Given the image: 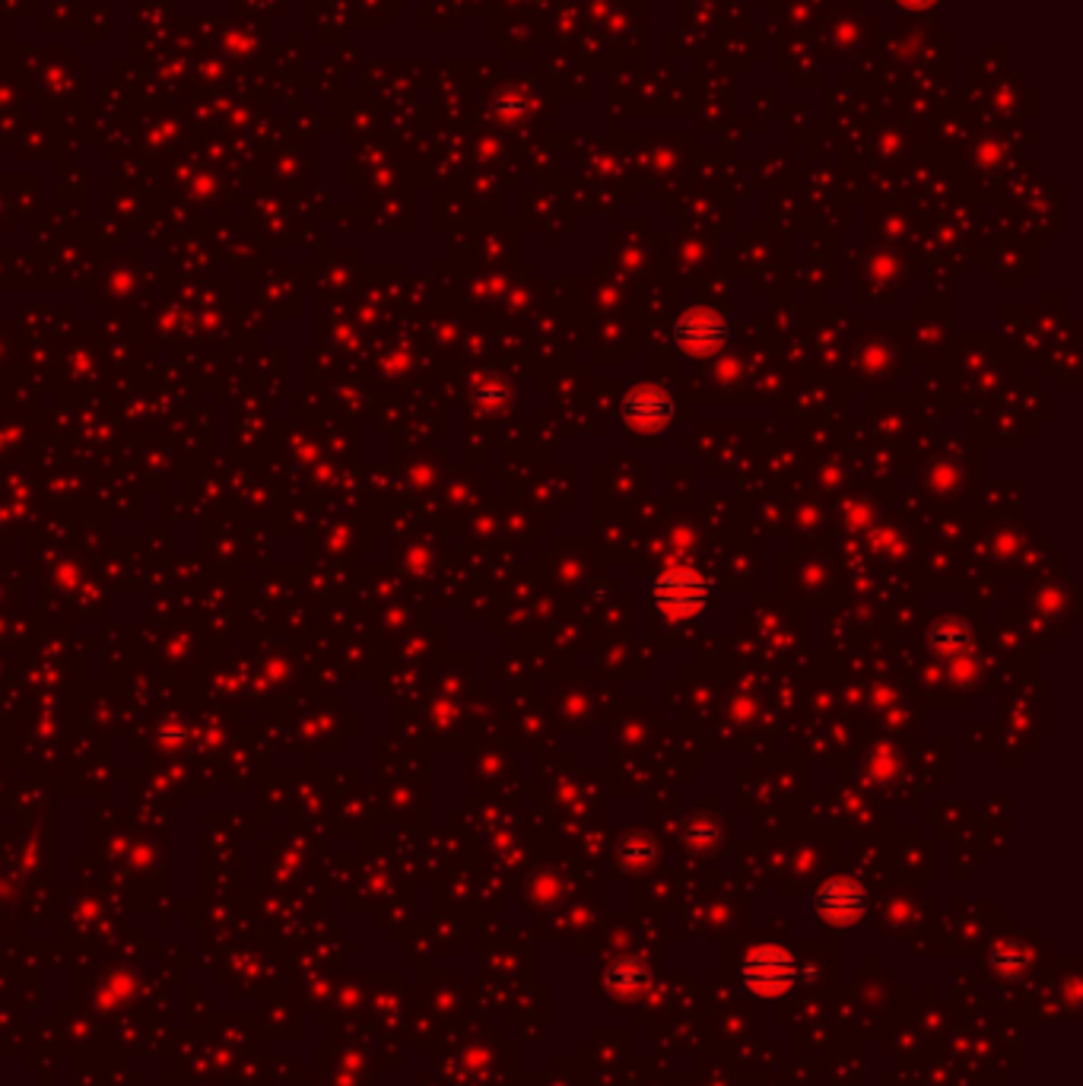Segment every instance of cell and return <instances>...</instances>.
Wrapping results in <instances>:
<instances>
[{"mask_svg":"<svg viewBox=\"0 0 1083 1086\" xmlns=\"http://www.w3.org/2000/svg\"><path fill=\"white\" fill-rule=\"evenodd\" d=\"M617 855H620V862L626 864V867H648V864L658 858V842L652 835H645V832H630V835L620 839Z\"/></svg>","mask_w":1083,"mask_h":1086,"instance_id":"8","label":"cell"},{"mask_svg":"<svg viewBox=\"0 0 1083 1086\" xmlns=\"http://www.w3.org/2000/svg\"><path fill=\"white\" fill-rule=\"evenodd\" d=\"M814 908L823 922L836 928H852L867 915V893L852 877H832L814 893Z\"/></svg>","mask_w":1083,"mask_h":1086,"instance_id":"4","label":"cell"},{"mask_svg":"<svg viewBox=\"0 0 1083 1086\" xmlns=\"http://www.w3.org/2000/svg\"><path fill=\"white\" fill-rule=\"evenodd\" d=\"M718 835L721 829L711 817H690L683 823V842L693 849V852H711L718 845Z\"/></svg>","mask_w":1083,"mask_h":1086,"instance_id":"9","label":"cell"},{"mask_svg":"<svg viewBox=\"0 0 1083 1086\" xmlns=\"http://www.w3.org/2000/svg\"><path fill=\"white\" fill-rule=\"evenodd\" d=\"M798 978V963L779 947H759L741 963L744 988L759 998H779Z\"/></svg>","mask_w":1083,"mask_h":1086,"instance_id":"3","label":"cell"},{"mask_svg":"<svg viewBox=\"0 0 1083 1086\" xmlns=\"http://www.w3.org/2000/svg\"><path fill=\"white\" fill-rule=\"evenodd\" d=\"M509 398V391L502 388V385H486V394H480V401H484L486 407H492V404H502Z\"/></svg>","mask_w":1083,"mask_h":1086,"instance_id":"11","label":"cell"},{"mask_svg":"<svg viewBox=\"0 0 1083 1086\" xmlns=\"http://www.w3.org/2000/svg\"><path fill=\"white\" fill-rule=\"evenodd\" d=\"M604 978H607V988H610L613 995H638V991L645 988L648 973H645V966H642L638 960L623 956V960H617V963L607 969Z\"/></svg>","mask_w":1083,"mask_h":1086,"instance_id":"7","label":"cell"},{"mask_svg":"<svg viewBox=\"0 0 1083 1086\" xmlns=\"http://www.w3.org/2000/svg\"><path fill=\"white\" fill-rule=\"evenodd\" d=\"M991 963H995V969L1005 975V978H1017V975L1026 969V963H1030V953H1026V947H1023V943H1005V947H998V950H995Z\"/></svg>","mask_w":1083,"mask_h":1086,"instance_id":"10","label":"cell"},{"mask_svg":"<svg viewBox=\"0 0 1083 1086\" xmlns=\"http://www.w3.org/2000/svg\"><path fill=\"white\" fill-rule=\"evenodd\" d=\"M897 3L909 7V10H922V7H932L934 0H897Z\"/></svg>","mask_w":1083,"mask_h":1086,"instance_id":"12","label":"cell"},{"mask_svg":"<svg viewBox=\"0 0 1083 1086\" xmlns=\"http://www.w3.org/2000/svg\"><path fill=\"white\" fill-rule=\"evenodd\" d=\"M709 578L690 565H668L652 582L655 607L668 620H696L709 607Z\"/></svg>","mask_w":1083,"mask_h":1086,"instance_id":"1","label":"cell"},{"mask_svg":"<svg viewBox=\"0 0 1083 1086\" xmlns=\"http://www.w3.org/2000/svg\"><path fill=\"white\" fill-rule=\"evenodd\" d=\"M731 328L715 308H686L677 325H673V340L686 356L709 359L728 346Z\"/></svg>","mask_w":1083,"mask_h":1086,"instance_id":"2","label":"cell"},{"mask_svg":"<svg viewBox=\"0 0 1083 1086\" xmlns=\"http://www.w3.org/2000/svg\"><path fill=\"white\" fill-rule=\"evenodd\" d=\"M623 419L635 432H661L673 419L671 391L661 385H635L623 398Z\"/></svg>","mask_w":1083,"mask_h":1086,"instance_id":"5","label":"cell"},{"mask_svg":"<svg viewBox=\"0 0 1083 1086\" xmlns=\"http://www.w3.org/2000/svg\"><path fill=\"white\" fill-rule=\"evenodd\" d=\"M932 648L934 655L947 664L953 658H963V655H972V630L966 620L960 617H944L940 623H934L932 630Z\"/></svg>","mask_w":1083,"mask_h":1086,"instance_id":"6","label":"cell"}]
</instances>
